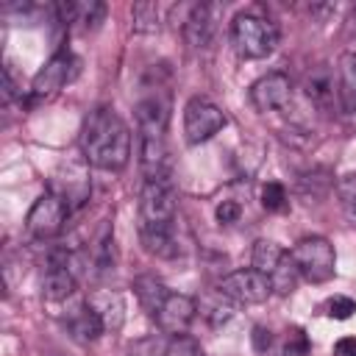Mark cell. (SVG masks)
Listing matches in <instances>:
<instances>
[{
	"mask_svg": "<svg viewBox=\"0 0 356 356\" xmlns=\"http://www.w3.org/2000/svg\"><path fill=\"white\" fill-rule=\"evenodd\" d=\"M81 150L86 164L120 172L131 159V131L111 106H97L81 125Z\"/></svg>",
	"mask_w": 356,
	"mask_h": 356,
	"instance_id": "cell-1",
	"label": "cell"
},
{
	"mask_svg": "<svg viewBox=\"0 0 356 356\" xmlns=\"http://www.w3.org/2000/svg\"><path fill=\"white\" fill-rule=\"evenodd\" d=\"M167 100L145 97L136 106V145H139V164L147 178H170L167 161Z\"/></svg>",
	"mask_w": 356,
	"mask_h": 356,
	"instance_id": "cell-2",
	"label": "cell"
},
{
	"mask_svg": "<svg viewBox=\"0 0 356 356\" xmlns=\"http://www.w3.org/2000/svg\"><path fill=\"white\" fill-rule=\"evenodd\" d=\"M175 186L170 178H147L139 195V231H175Z\"/></svg>",
	"mask_w": 356,
	"mask_h": 356,
	"instance_id": "cell-3",
	"label": "cell"
},
{
	"mask_svg": "<svg viewBox=\"0 0 356 356\" xmlns=\"http://www.w3.org/2000/svg\"><path fill=\"white\" fill-rule=\"evenodd\" d=\"M231 44L242 58H264L278 44V28L259 14H236L231 19Z\"/></svg>",
	"mask_w": 356,
	"mask_h": 356,
	"instance_id": "cell-4",
	"label": "cell"
},
{
	"mask_svg": "<svg viewBox=\"0 0 356 356\" xmlns=\"http://www.w3.org/2000/svg\"><path fill=\"white\" fill-rule=\"evenodd\" d=\"M300 278H306L309 284H325L334 278V267H337V256H334V245L325 236H303L292 250H289Z\"/></svg>",
	"mask_w": 356,
	"mask_h": 356,
	"instance_id": "cell-5",
	"label": "cell"
},
{
	"mask_svg": "<svg viewBox=\"0 0 356 356\" xmlns=\"http://www.w3.org/2000/svg\"><path fill=\"white\" fill-rule=\"evenodd\" d=\"M70 217V206L64 197H58L56 192H44L33 200L28 217H25V228L33 239H56L64 231V222Z\"/></svg>",
	"mask_w": 356,
	"mask_h": 356,
	"instance_id": "cell-6",
	"label": "cell"
},
{
	"mask_svg": "<svg viewBox=\"0 0 356 356\" xmlns=\"http://www.w3.org/2000/svg\"><path fill=\"white\" fill-rule=\"evenodd\" d=\"M217 289L231 300V303H242V306H253V303H264L273 295V284L264 273L245 267V270H234L228 275L220 278Z\"/></svg>",
	"mask_w": 356,
	"mask_h": 356,
	"instance_id": "cell-7",
	"label": "cell"
},
{
	"mask_svg": "<svg viewBox=\"0 0 356 356\" xmlns=\"http://www.w3.org/2000/svg\"><path fill=\"white\" fill-rule=\"evenodd\" d=\"M222 125H225V114L209 97H192L184 106V136L189 145H200L211 139L217 131H222Z\"/></svg>",
	"mask_w": 356,
	"mask_h": 356,
	"instance_id": "cell-8",
	"label": "cell"
},
{
	"mask_svg": "<svg viewBox=\"0 0 356 356\" xmlns=\"http://www.w3.org/2000/svg\"><path fill=\"white\" fill-rule=\"evenodd\" d=\"M72 72H75V56H72L70 50L53 53V56L44 61V67L33 75V81H31V97H33V100H47V97H53V95L72 78Z\"/></svg>",
	"mask_w": 356,
	"mask_h": 356,
	"instance_id": "cell-9",
	"label": "cell"
},
{
	"mask_svg": "<svg viewBox=\"0 0 356 356\" xmlns=\"http://www.w3.org/2000/svg\"><path fill=\"white\" fill-rule=\"evenodd\" d=\"M220 14H222L220 3H197L189 8V14L184 19V36L195 50H203L214 42Z\"/></svg>",
	"mask_w": 356,
	"mask_h": 356,
	"instance_id": "cell-10",
	"label": "cell"
},
{
	"mask_svg": "<svg viewBox=\"0 0 356 356\" xmlns=\"http://www.w3.org/2000/svg\"><path fill=\"white\" fill-rule=\"evenodd\" d=\"M75 292V273L72 259L67 250H53L47 259V270L42 278V295L47 300H67Z\"/></svg>",
	"mask_w": 356,
	"mask_h": 356,
	"instance_id": "cell-11",
	"label": "cell"
},
{
	"mask_svg": "<svg viewBox=\"0 0 356 356\" xmlns=\"http://www.w3.org/2000/svg\"><path fill=\"white\" fill-rule=\"evenodd\" d=\"M195 314H197V300H192L189 295H181V292H170L153 320L164 334L178 337V334H186Z\"/></svg>",
	"mask_w": 356,
	"mask_h": 356,
	"instance_id": "cell-12",
	"label": "cell"
},
{
	"mask_svg": "<svg viewBox=\"0 0 356 356\" xmlns=\"http://www.w3.org/2000/svg\"><path fill=\"white\" fill-rule=\"evenodd\" d=\"M289 97H292V81L284 72H267L259 81H253V86H250V103L259 111L286 108Z\"/></svg>",
	"mask_w": 356,
	"mask_h": 356,
	"instance_id": "cell-13",
	"label": "cell"
},
{
	"mask_svg": "<svg viewBox=\"0 0 356 356\" xmlns=\"http://www.w3.org/2000/svg\"><path fill=\"white\" fill-rule=\"evenodd\" d=\"M86 303L89 309L103 320V328L106 331H120L122 323H125V298L122 292L117 289H95L86 295Z\"/></svg>",
	"mask_w": 356,
	"mask_h": 356,
	"instance_id": "cell-14",
	"label": "cell"
},
{
	"mask_svg": "<svg viewBox=\"0 0 356 356\" xmlns=\"http://www.w3.org/2000/svg\"><path fill=\"white\" fill-rule=\"evenodd\" d=\"M67 328H70V334H72L75 339H81V342H95L100 334H106L103 320L89 309V303H86V300H83V303L70 314Z\"/></svg>",
	"mask_w": 356,
	"mask_h": 356,
	"instance_id": "cell-15",
	"label": "cell"
},
{
	"mask_svg": "<svg viewBox=\"0 0 356 356\" xmlns=\"http://www.w3.org/2000/svg\"><path fill=\"white\" fill-rule=\"evenodd\" d=\"M303 92L312 103L317 106H325L331 97H334V78H331V70L325 64H317L306 72L303 78Z\"/></svg>",
	"mask_w": 356,
	"mask_h": 356,
	"instance_id": "cell-16",
	"label": "cell"
},
{
	"mask_svg": "<svg viewBox=\"0 0 356 356\" xmlns=\"http://www.w3.org/2000/svg\"><path fill=\"white\" fill-rule=\"evenodd\" d=\"M134 292H136L139 306H142L150 317H156V312L161 309V303H164L167 295H170V289H167L159 278H153V275H139V278L134 281Z\"/></svg>",
	"mask_w": 356,
	"mask_h": 356,
	"instance_id": "cell-17",
	"label": "cell"
},
{
	"mask_svg": "<svg viewBox=\"0 0 356 356\" xmlns=\"http://www.w3.org/2000/svg\"><path fill=\"white\" fill-rule=\"evenodd\" d=\"M339 103L348 114L356 111V53L339 56Z\"/></svg>",
	"mask_w": 356,
	"mask_h": 356,
	"instance_id": "cell-18",
	"label": "cell"
},
{
	"mask_svg": "<svg viewBox=\"0 0 356 356\" xmlns=\"http://www.w3.org/2000/svg\"><path fill=\"white\" fill-rule=\"evenodd\" d=\"M284 253L286 250L278 242H273V239H256V245H253V270H259V273H264L270 278L273 270L278 267V261L284 259Z\"/></svg>",
	"mask_w": 356,
	"mask_h": 356,
	"instance_id": "cell-19",
	"label": "cell"
},
{
	"mask_svg": "<svg viewBox=\"0 0 356 356\" xmlns=\"http://www.w3.org/2000/svg\"><path fill=\"white\" fill-rule=\"evenodd\" d=\"M197 312H200V317H206L211 325H222V323H228L231 317H234V306H231V300L217 289L214 295H209V298H203L200 303H197Z\"/></svg>",
	"mask_w": 356,
	"mask_h": 356,
	"instance_id": "cell-20",
	"label": "cell"
},
{
	"mask_svg": "<svg viewBox=\"0 0 356 356\" xmlns=\"http://www.w3.org/2000/svg\"><path fill=\"white\" fill-rule=\"evenodd\" d=\"M298 281H300V273H298V267H295L292 256H289V253H284V259L278 261V267H275V270H273V275H270L273 292H275V295H289V292L298 286Z\"/></svg>",
	"mask_w": 356,
	"mask_h": 356,
	"instance_id": "cell-21",
	"label": "cell"
},
{
	"mask_svg": "<svg viewBox=\"0 0 356 356\" xmlns=\"http://www.w3.org/2000/svg\"><path fill=\"white\" fill-rule=\"evenodd\" d=\"M131 25L136 33H156L161 25V8L156 3H134L131 8Z\"/></svg>",
	"mask_w": 356,
	"mask_h": 356,
	"instance_id": "cell-22",
	"label": "cell"
},
{
	"mask_svg": "<svg viewBox=\"0 0 356 356\" xmlns=\"http://www.w3.org/2000/svg\"><path fill=\"white\" fill-rule=\"evenodd\" d=\"M164 356H206L200 342L189 334H178V337H170L167 348H164Z\"/></svg>",
	"mask_w": 356,
	"mask_h": 356,
	"instance_id": "cell-23",
	"label": "cell"
},
{
	"mask_svg": "<svg viewBox=\"0 0 356 356\" xmlns=\"http://www.w3.org/2000/svg\"><path fill=\"white\" fill-rule=\"evenodd\" d=\"M337 195L350 220H356V172H348L337 181Z\"/></svg>",
	"mask_w": 356,
	"mask_h": 356,
	"instance_id": "cell-24",
	"label": "cell"
},
{
	"mask_svg": "<svg viewBox=\"0 0 356 356\" xmlns=\"http://www.w3.org/2000/svg\"><path fill=\"white\" fill-rule=\"evenodd\" d=\"M261 206L267 211H281L286 206V189L278 181H267L261 186Z\"/></svg>",
	"mask_w": 356,
	"mask_h": 356,
	"instance_id": "cell-25",
	"label": "cell"
},
{
	"mask_svg": "<svg viewBox=\"0 0 356 356\" xmlns=\"http://www.w3.org/2000/svg\"><path fill=\"white\" fill-rule=\"evenodd\" d=\"M325 309H328V317H334V320H348V317H353V312H356V300L348 298V295H334V298L325 303Z\"/></svg>",
	"mask_w": 356,
	"mask_h": 356,
	"instance_id": "cell-26",
	"label": "cell"
},
{
	"mask_svg": "<svg viewBox=\"0 0 356 356\" xmlns=\"http://www.w3.org/2000/svg\"><path fill=\"white\" fill-rule=\"evenodd\" d=\"M309 350V339L300 328H292L286 334V356H303Z\"/></svg>",
	"mask_w": 356,
	"mask_h": 356,
	"instance_id": "cell-27",
	"label": "cell"
},
{
	"mask_svg": "<svg viewBox=\"0 0 356 356\" xmlns=\"http://www.w3.org/2000/svg\"><path fill=\"white\" fill-rule=\"evenodd\" d=\"M217 222H222V225H231V222H236L239 220V214H242V206L236 203V200H222L220 206H217Z\"/></svg>",
	"mask_w": 356,
	"mask_h": 356,
	"instance_id": "cell-28",
	"label": "cell"
},
{
	"mask_svg": "<svg viewBox=\"0 0 356 356\" xmlns=\"http://www.w3.org/2000/svg\"><path fill=\"white\" fill-rule=\"evenodd\" d=\"M253 350L256 353H267V348L273 345V337H270V328H264V325H256L253 328Z\"/></svg>",
	"mask_w": 356,
	"mask_h": 356,
	"instance_id": "cell-29",
	"label": "cell"
},
{
	"mask_svg": "<svg viewBox=\"0 0 356 356\" xmlns=\"http://www.w3.org/2000/svg\"><path fill=\"white\" fill-rule=\"evenodd\" d=\"M334 356H356V337H342L334 342Z\"/></svg>",
	"mask_w": 356,
	"mask_h": 356,
	"instance_id": "cell-30",
	"label": "cell"
},
{
	"mask_svg": "<svg viewBox=\"0 0 356 356\" xmlns=\"http://www.w3.org/2000/svg\"><path fill=\"white\" fill-rule=\"evenodd\" d=\"M17 97V83H14V75H11V67L3 70V100L11 103Z\"/></svg>",
	"mask_w": 356,
	"mask_h": 356,
	"instance_id": "cell-31",
	"label": "cell"
},
{
	"mask_svg": "<svg viewBox=\"0 0 356 356\" xmlns=\"http://www.w3.org/2000/svg\"><path fill=\"white\" fill-rule=\"evenodd\" d=\"M131 356H156V353H153V345L150 342H142V345H136V350H131Z\"/></svg>",
	"mask_w": 356,
	"mask_h": 356,
	"instance_id": "cell-32",
	"label": "cell"
}]
</instances>
